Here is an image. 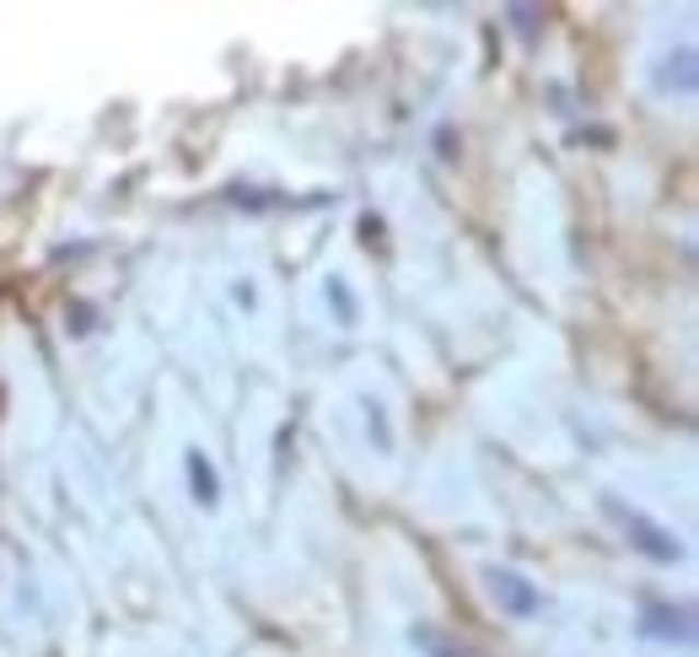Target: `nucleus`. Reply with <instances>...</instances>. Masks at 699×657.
Segmentation results:
<instances>
[{
	"label": "nucleus",
	"instance_id": "1",
	"mask_svg": "<svg viewBox=\"0 0 699 657\" xmlns=\"http://www.w3.org/2000/svg\"><path fill=\"white\" fill-rule=\"evenodd\" d=\"M608 512H614V518H625V528H630V533H636V550H645V555H651V561H678V555H684V550H678V539H673V533H667V528L645 523V518H640V512H625V507H619V502H608Z\"/></svg>",
	"mask_w": 699,
	"mask_h": 657
},
{
	"label": "nucleus",
	"instance_id": "5",
	"mask_svg": "<svg viewBox=\"0 0 699 657\" xmlns=\"http://www.w3.org/2000/svg\"><path fill=\"white\" fill-rule=\"evenodd\" d=\"M415 647H420L426 657H474L468 647H452V642H442L436 631H415Z\"/></svg>",
	"mask_w": 699,
	"mask_h": 657
},
{
	"label": "nucleus",
	"instance_id": "2",
	"mask_svg": "<svg viewBox=\"0 0 699 657\" xmlns=\"http://www.w3.org/2000/svg\"><path fill=\"white\" fill-rule=\"evenodd\" d=\"M490 588L501 598V609H511V614H533L538 609V592L527 588L516 572H490Z\"/></svg>",
	"mask_w": 699,
	"mask_h": 657
},
{
	"label": "nucleus",
	"instance_id": "4",
	"mask_svg": "<svg viewBox=\"0 0 699 657\" xmlns=\"http://www.w3.org/2000/svg\"><path fill=\"white\" fill-rule=\"evenodd\" d=\"M189 480H194V496L205 502V507H215V496H221V485H215V469H210V459L194 448L189 453Z\"/></svg>",
	"mask_w": 699,
	"mask_h": 657
},
{
	"label": "nucleus",
	"instance_id": "3",
	"mask_svg": "<svg viewBox=\"0 0 699 657\" xmlns=\"http://www.w3.org/2000/svg\"><path fill=\"white\" fill-rule=\"evenodd\" d=\"M645 631H651V636H678V642H689V609H651V614H645Z\"/></svg>",
	"mask_w": 699,
	"mask_h": 657
}]
</instances>
